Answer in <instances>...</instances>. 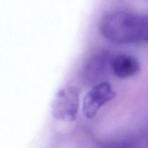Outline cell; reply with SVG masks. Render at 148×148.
Masks as SVG:
<instances>
[{"mask_svg": "<svg viewBox=\"0 0 148 148\" xmlns=\"http://www.w3.org/2000/svg\"><path fill=\"white\" fill-rule=\"evenodd\" d=\"M116 92L108 82L95 84L85 94L82 101V113L88 119H92L99 110L114 99Z\"/></svg>", "mask_w": 148, "mask_h": 148, "instance_id": "3", "label": "cell"}, {"mask_svg": "<svg viewBox=\"0 0 148 148\" xmlns=\"http://www.w3.org/2000/svg\"><path fill=\"white\" fill-rule=\"evenodd\" d=\"M79 103V90L75 85L67 84L59 89L52 102V115L59 121L66 122L75 121Z\"/></svg>", "mask_w": 148, "mask_h": 148, "instance_id": "2", "label": "cell"}, {"mask_svg": "<svg viewBox=\"0 0 148 148\" xmlns=\"http://www.w3.org/2000/svg\"><path fill=\"white\" fill-rule=\"evenodd\" d=\"M140 63L134 56L128 54L113 56L110 63V70L121 79L131 77L140 71Z\"/></svg>", "mask_w": 148, "mask_h": 148, "instance_id": "5", "label": "cell"}, {"mask_svg": "<svg viewBox=\"0 0 148 148\" xmlns=\"http://www.w3.org/2000/svg\"><path fill=\"white\" fill-rule=\"evenodd\" d=\"M102 148H136L135 145L132 142L121 141L117 143H110Z\"/></svg>", "mask_w": 148, "mask_h": 148, "instance_id": "6", "label": "cell"}, {"mask_svg": "<svg viewBox=\"0 0 148 148\" xmlns=\"http://www.w3.org/2000/svg\"><path fill=\"white\" fill-rule=\"evenodd\" d=\"M101 35L118 44H130L147 39L148 19L146 15L126 11H112L100 22Z\"/></svg>", "mask_w": 148, "mask_h": 148, "instance_id": "1", "label": "cell"}, {"mask_svg": "<svg viewBox=\"0 0 148 148\" xmlns=\"http://www.w3.org/2000/svg\"><path fill=\"white\" fill-rule=\"evenodd\" d=\"M112 54L108 51L95 53L87 63L84 69V79L88 84L97 83L102 79L110 69Z\"/></svg>", "mask_w": 148, "mask_h": 148, "instance_id": "4", "label": "cell"}]
</instances>
